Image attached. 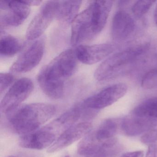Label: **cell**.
Instances as JSON below:
<instances>
[{
    "mask_svg": "<svg viewBox=\"0 0 157 157\" xmlns=\"http://www.w3.org/2000/svg\"><path fill=\"white\" fill-rule=\"evenodd\" d=\"M78 60L75 50L67 49L42 68L37 81L46 95L54 99L63 97L67 82L77 70Z\"/></svg>",
    "mask_w": 157,
    "mask_h": 157,
    "instance_id": "6da1fadb",
    "label": "cell"
},
{
    "mask_svg": "<svg viewBox=\"0 0 157 157\" xmlns=\"http://www.w3.org/2000/svg\"><path fill=\"white\" fill-rule=\"evenodd\" d=\"M112 1H94L71 23V43L77 46L97 36L104 28L112 10Z\"/></svg>",
    "mask_w": 157,
    "mask_h": 157,
    "instance_id": "7a4b0ae2",
    "label": "cell"
},
{
    "mask_svg": "<svg viewBox=\"0 0 157 157\" xmlns=\"http://www.w3.org/2000/svg\"><path fill=\"white\" fill-rule=\"evenodd\" d=\"M56 112V108L53 105L36 103L20 106L7 114L13 130L23 136L39 129Z\"/></svg>",
    "mask_w": 157,
    "mask_h": 157,
    "instance_id": "3957f363",
    "label": "cell"
},
{
    "mask_svg": "<svg viewBox=\"0 0 157 157\" xmlns=\"http://www.w3.org/2000/svg\"><path fill=\"white\" fill-rule=\"evenodd\" d=\"M148 47L147 44L137 45L110 56L96 69L94 74L95 79L99 82L107 81L125 74L134 67Z\"/></svg>",
    "mask_w": 157,
    "mask_h": 157,
    "instance_id": "277c9868",
    "label": "cell"
},
{
    "mask_svg": "<svg viewBox=\"0 0 157 157\" xmlns=\"http://www.w3.org/2000/svg\"><path fill=\"white\" fill-rule=\"evenodd\" d=\"M34 84L28 78L16 81L9 89L1 103V110L8 114L20 106L33 92Z\"/></svg>",
    "mask_w": 157,
    "mask_h": 157,
    "instance_id": "5b68a950",
    "label": "cell"
},
{
    "mask_svg": "<svg viewBox=\"0 0 157 157\" xmlns=\"http://www.w3.org/2000/svg\"><path fill=\"white\" fill-rule=\"evenodd\" d=\"M59 3V1H50L42 6L27 28L26 38L28 40H36L44 33L53 20L56 18Z\"/></svg>",
    "mask_w": 157,
    "mask_h": 157,
    "instance_id": "8992f818",
    "label": "cell"
},
{
    "mask_svg": "<svg viewBox=\"0 0 157 157\" xmlns=\"http://www.w3.org/2000/svg\"><path fill=\"white\" fill-rule=\"evenodd\" d=\"M1 27H16L21 25L30 13V6L23 1L0 2Z\"/></svg>",
    "mask_w": 157,
    "mask_h": 157,
    "instance_id": "52a82bcc",
    "label": "cell"
},
{
    "mask_svg": "<svg viewBox=\"0 0 157 157\" xmlns=\"http://www.w3.org/2000/svg\"><path fill=\"white\" fill-rule=\"evenodd\" d=\"M45 45L44 38L34 41L13 63L11 67V71L15 73H26L36 67L43 58Z\"/></svg>",
    "mask_w": 157,
    "mask_h": 157,
    "instance_id": "ba28073f",
    "label": "cell"
},
{
    "mask_svg": "<svg viewBox=\"0 0 157 157\" xmlns=\"http://www.w3.org/2000/svg\"><path fill=\"white\" fill-rule=\"evenodd\" d=\"M127 91V86L124 83L113 84L88 97L82 104L83 107L90 110L103 109L112 105L123 97Z\"/></svg>",
    "mask_w": 157,
    "mask_h": 157,
    "instance_id": "9c48e42d",
    "label": "cell"
},
{
    "mask_svg": "<svg viewBox=\"0 0 157 157\" xmlns=\"http://www.w3.org/2000/svg\"><path fill=\"white\" fill-rule=\"evenodd\" d=\"M116 46L111 44L78 46L75 49L78 60L83 64L90 65L100 62L113 53Z\"/></svg>",
    "mask_w": 157,
    "mask_h": 157,
    "instance_id": "30bf717a",
    "label": "cell"
},
{
    "mask_svg": "<svg viewBox=\"0 0 157 157\" xmlns=\"http://www.w3.org/2000/svg\"><path fill=\"white\" fill-rule=\"evenodd\" d=\"M92 128L91 123L83 122L75 124L65 131L48 149L50 153L61 150L78 141L89 134Z\"/></svg>",
    "mask_w": 157,
    "mask_h": 157,
    "instance_id": "8fae6325",
    "label": "cell"
},
{
    "mask_svg": "<svg viewBox=\"0 0 157 157\" xmlns=\"http://www.w3.org/2000/svg\"><path fill=\"white\" fill-rule=\"evenodd\" d=\"M157 126V118L137 115L132 113L127 116L122 123V128L128 136L141 135Z\"/></svg>",
    "mask_w": 157,
    "mask_h": 157,
    "instance_id": "7c38bea8",
    "label": "cell"
},
{
    "mask_svg": "<svg viewBox=\"0 0 157 157\" xmlns=\"http://www.w3.org/2000/svg\"><path fill=\"white\" fill-rule=\"evenodd\" d=\"M136 29L135 21L125 11H117L112 21L111 34L114 40L123 41L130 37Z\"/></svg>",
    "mask_w": 157,
    "mask_h": 157,
    "instance_id": "4fadbf2b",
    "label": "cell"
},
{
    "mask_svg": "<svg viewBox=\"0 0 157 157\" xmlns=\"http://www.w3.org/2000/svg\"><path fill=\"white\" fill-rule=\"evenodd\" d=\"M106 147L95 140L90 134L86 135L78 147V152L84 157H107Z\"/></svg>",
    "mask_w": 157,
    "mask_h": 157,
    "instance_id": "5bb4252c",
    "label": "cell"
},
{
    "mask_svg": "<svg viewBox=\"0 0 157 157\" xmlns=\"http://www.w3.org/2000/svg\"><path fill=\"white\" fill-rule=\"evenodd\" d=\"M82 2L81 1H59L56 18L63 24L72 23L78 15Z\"/></svg>",
    "mask_w": 157,
    "mask_h": 157,
    "instance_id": "9a60e30c",
    "label": "cell"
},
{
    "mask_svg": "<svg viewBox=\"0 0 157 157\" xmlns=\"http://www.w3.org/2000/svg\"><path fill=\"white\" fill-rule=\"evenodd\" d=\"M24 46L22 41L11 35L1 36L0 41V55L1 57H10L16 55Z\"/></svg>",
    "mask_w": 157,
    "mask_h": 157,
    "instance_id": "2e32d148",
    "label": "cell"
},
{
    "mask_svg": "<svg viewBox=\"0 0 157 157\" xmlns=\"http://www.w3.org/2000/svg\"><path fill=\"white\" fill-rule=\"evenodd\" d=\"M117 128V123L115 120L111 118L106 119L100 125L94 136L92 137L98 142H106L113 139Z\"/></svg>",
    "mask_w": 157,
    "mask_h": 157,
    "instance_id": "e0dca14e",
    "label": "cell"
},
{
    "mask_svg": "<svg viewBox=\"0 0 157 157\" xmlns=\"http://www.w3.org/2000/svg\"><path fill=\"white\" fill-rule=\"evenodd\" d=\"M131 113L137 115L157 119V97H152L138 105Z\"/></svg>",
    "mask_w": 157,
    "mask_h": 157,
    "instance_id": "ac0fdd59",
    "label": "cell"
},
{
    "mask_svg": "<svg viewBox=\"0 0 157 157\" xmlns=\"http://www.w3.org/2000/svg\"><path fill=\"white\" fill-rule=\"evenodd\" d=\"M155 1H138L133 5L132 11L137 18H141L149 10Z\"/></svg>",
    "mask_w": 157,
    "mask_h": 157,
    "instance_id": "d6986e66",
    "label": "cell"
},
{
    "mask_svg": "<svg viewBox=\"0 0 157 157\" xmlns=\"http://www.w3.org/2000/svg\"><path fill=\"white\" fill-rule=\"evenodd\" d=\"M141 85L142 88L146 90L157 87V68L150 71L144 75Z\"/></svg>",
    "mask_w": 157,
    "mask_h": 157,
    "instance_id": "ffe728a7",
    "label": "cell"
},
{
    "mask_svg": "<svg viewBox=\"0 0 157 157\" xmlns=\"http://www.w3.org/2000/svg\"><path fill=\"white\" fill-rule=\"evenodd\" d=\"M14 77L11 73H1L0 74V93L2 94L13 82Z\"/></svg>",
    "mask_w": 157,
    "mask_h": 157,
    "instance_id": "44dd1931",
    "label": "cell"
},
{
    "mask_svg": "<svg viewBox=\"0 0 157 157\" xmlns=\"http://www.w3.org/2000/svg\"><path fill=\"white\" fill-rule=\"evenodd\" d=\"M157 140V129H151L146 132L141 138V141L145 144L152 145Z\"/></svg>",
    "mask_w": 157,
    "mask_h": 157,
    "instance_id": "7402d4cb",
    "label": "cell"
},
{
    "mask_svg": "<svg viewBox=\"0 0 157 157\" xmlns=\"http://www.w3.org/2000/svg\"><path fill=\"white\" fill-rule=\"evenodd\" d=\"M146 157H157V146L155 144L150 145Z\"/></svg>",
    "mask_w": 157,
    "mask_h": 157,
    "instance_id": "603a6c76",
    "label": "cell"
},
{
    "mask_svg": "<svg viewBox=\"0 0 157 157\" xmlns=\"http://www.w3.org/2000/svg\"><path fill=\"white\" fill-rule=\"evenodd\" d=\"M144 151H136L127 152L120 157H144Z\"/></svg>",
    "mask_w": 157,
    "mask_h": 157,
    "instance_id": "cb8c5ba5",
    "label": "cell"
},
{
    "mask_svg": "<svg viewBox=\"0 0 157 157\" xmlns=\"http://www.w3.org/2000/svg\"><path fill=\"white\" fill-rule=\"evenodd\" d=\"M24 2L29 6H37L40 5L42 2L41 1L37 0H33V1H23Z\"/></svg>",
    "mask_w": 157,
    "mask_h": 157,
    "instance_id": "d4e9b609",
    "label": "cell"
},
{
    "mask_svg": "<svg viewBox=\"0 0 157 157\" xmlns=\"http://www.w3.org/2000/svg\"><path fill=\"white\" fill-rule=\"evenodd\" d=\"M154 20L155 24L157 26V3L155 7V10L154 12Z\"/></svg>",
    "mask_w": 157,
    "mask_h": 157,
    "instance_id": "484cf974",
    "label": "cell"
},
{
    "mask_svg": "<svg viewBox=\"0 0 157 157\" xmlns=\"http://www.w3.org/2000/svg\"><path fill=\"white\" fill-rule=\"evenodd\" d=\"M14 157V156H8V157Z\"/></svg>",
    "mask_w": 157,
    "mask_h": 157,
    "instance_id": "4316f807",
    "label": "cell"
},
{
    "mask_svg": "<svg viewBox=\"0 0 157 157\" xmlns=\"http://www.w3.org/2000/svg\"><path fill=\"white\" fill-rule=\"evenodd\" d=\"M70 157V156H65V157Z\"/></svg>",
    "mask_w": 157,
    "mask_h": 157,
    "instance_id": "83f0119b",
    "label": "cell"
}]
</instances>
